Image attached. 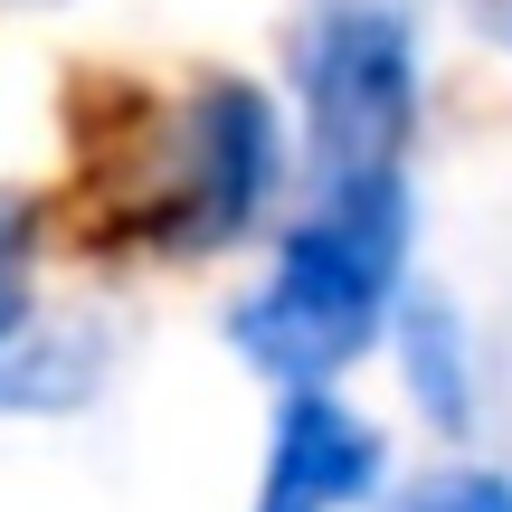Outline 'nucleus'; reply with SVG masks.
Returning <instances> with one entry per match:
<instances>
[{
  "label": "nucleus",
  "instance_id": "f257e3e1",
  "mask_svg": "<svg viewBox=\"0 0 512 512\" xmlns=\"http://www.w3.org/2000/svg\"><path fill=\"white\" fill-rule=\"evenodd\" d=\"M408 275V181H351L313 190L294 238L275 247L266 285L238 304L228 342L247 351L266 380L323 389L342 361L380 342V313Z\"/></svg>",
  "mask_w": 512,
  "mask_h": 512
},
{
  "label": "nucleus",
  "instance_id": "f03ea898",
  "mask_svg": "<svg viewBox=\"0 0 512 512\" xmlns=\"http://www.w3.org/2000/svg\"><path fill=\"white\" fill-rule=\"evenodd\" d=\"M304 86V162L313 190L399 181L408 124H418V19L408 0H313L294 38Z\"/></svg>",
  "mask_w": 512,
  "mask_h": 512
},
{
  "label": "nucleus",
  "instance_id": "7ed1b4c3",
  "mask_svg": "<svg viewBox=\"0 0 512 512\" xmlns=\"http://www.w3.org/2000/svg\"><path fill=\"white\" fill-rule=\"evenodd\" d=\"M275 171H285V133H275V105L238 76L219 86H190V105L152 133L143 181L114 209V238H143L162 256H209L266 209Z\"/></svg>",
  "mask_w": 512,
  "mask_h": 512
},
{
  "label": "nucleus",
  "instance_id": "20e7f679",
  "mask_svg": "<svg viewBox=\"0 0 512 512\" xmlns=\"http://www.w3.org/2000/svg\"><path fill=\"white\" fill-rule=\"evenodd\" d=\"M380 427L342 408L332 389H285L266 437V475H256V512H351L380 494Z\"/></svg>",
  "mask_w": 512,
  "mask_h": 512
},
{
  "label": "nucleus",
  "instance_id": "39448f33",
  "mask_svg": "<svg viewBox=\"0 0 512 512\" xmlns=\"http://www.w3.org/2000/svg\"><path fill=\"white\" fill-rule=\"evenodd\" d=\"M29 200L19 190H0V351L29 332Z\"/></svg>",
  "mask_w": 512,
  "mask_h": 512
},
{
  "label": "nucleus",
  "instance_id": "423d86ee",
  "mask_svg": "<svg viewBox=\"0 0 512 512\" xmlns=\"http://www.w3.org/2000/svg\"><path fill=\"white\" fill-rule=\"evenodd\" d=\"M399 512H512V484H503V475H484V465H465V475L418 484Z\"/></svg>",
  "mask_w": 512,
  "mask_h": 512
},
{
  "label": "nucleus",
  "instance_id": "0eeeda50",
  "mask_svg": "<svg viewBox=\"0 0 512 512\" xmlns=\"http://www.w3.org/2000/svg\"><path fill=\"white\" fill-rule=\"evenodd\" d=\"M503 19H512V0H503Z\"/></svg>",
  "mask_w": 512,
  "mask_h": 512
}]
</instances>
